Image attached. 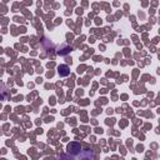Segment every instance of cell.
Masks as SVG:
<instances>
[{"mask_svg": "<svg viewBox=\"0 0 160 160\" xmlns=\"http://www.w3.org/2000/svg\"><path fill=\"white\" fill-rule=\"evenodd\" d=\"M58 74H59L60 76H68V75L70 74V69H69V66L65 65V64L59 65V66H58Z\"/></svg>", "mask_w": 160, "mask_h": 160, "instance_id": "3957f363", "label": "cell"}, {"mask_svg": "<svg viewBox=\"0 0 160 160\" xmlns=\"http://www.w3.org/2000/svg\"><path fill=\"white\" fill-rule=\"evenodd\" d=\"M6 98V86L2 81H0V100H4Z\"/></svg>", "mask_w": 160, "mask_h": 160, "instance_id": "277c9868", "label": "cell"}, {"mask_svg": "<svg viewBox=\"0 0 160 160\" xmlns=\"http://www.w3.org/2000/svg\"><path fill=\"white\" fill-rule=\"evenodd\" d=\"M56 160H76V158L70 154H61L56 158Z\"/></svg>", "mask_w": 160, "mask_h": 160, "instance_id": "5b68a950", "label": "cell"}, {"mask_svg": "<svg viewBox=\"0 0 160 160\" xmlns=\"http://www.w3.org/2000/svg\"><path fill=\"white\" fill-rule=\"evenodd\" d=\"M81 151V145L79 144V142H70L69 145H68V152L70 154V155H78L79 152Z\"/></svg>", "mask_w": 160, "mask_h": 160, "instance_id": "7a4b0ae2", "label": "cell"}, {"mask_svg": "<svg viewBox=\"0 0 160 160\" xmlns=\"http://www.w3.org/2000/svg\"><path fill=\"white\" fill-rule=\"evenodd\" d=\"M76 160H95L94 152L91 150H81L78 155H75Z\"/></svg>", "mask_w": 160, "mask_h": 160, "instance_id": "6da1fadb", "label": "cell"}]
</instances>
